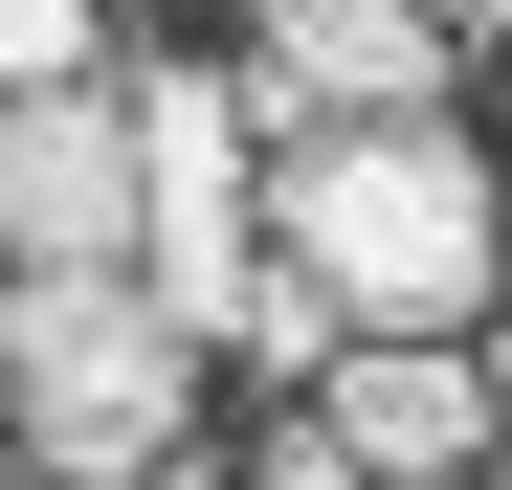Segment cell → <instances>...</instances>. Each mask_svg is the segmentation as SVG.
<instances>
[{
  "mask_svg": "<svg viewBox=\"0 0 512 490\" xmlns=\"http://www.w3.org/2000/svg\"><path fill=\"white\" fill-rule=\"evenodd\" d=\"M23 90H112V0H0V112Z\"/></svg>",
  "mask_w": 512,
  "mask_h": 490,
  "instance_id": "obj_7",
  "label": "cell"
},
{
  "mask_svg": "<svg viewBox=\"0 0 512 490\" xmlns=\"http://www.w3.org/2000/svg\"><path fill=\"white\" fill-rule=\"evenodd\" d=\"M134 245H156L134 90H23V112H0V290H45V268H134Z\"/></svg>",
  "mask_w": 512,
  "mask_h": 490,
  "instance_id": "obj_4",
  "label": "cell"
},
{
  "mask_svg": "<svg viewBox=\"0 0 512 490\" xmlns=\"http://www.w3.org/2000/svg\"><path fill=\"white\" fill-rule=\"evenodd\" d=\"M223 357H268V379H334V312H312V290L268 268V290H245V335H223Z\"/></svg>",
  "mask_w": 512,
  "mask_h": 490,
  "instance_id": "obj_8",
  "label": "cell"
},
{
  "mask_svg": "<svg viewBox=\"0 0 512 490\" xmlns=\"http://www.w3.org/2000/svg\"><path fill=\"white\" fill-rule=\"evenodd\" d=\"M134 90V179H156V312L179 335H245L268 290V134H245V67H112Z\"/></svg>",
  "mask_w": 512,
  "mask_h": 490,
  "instance_id": "obj_3",
  "label": "cell"
},
{
  "mask_svg": "<svg viewBox=\"0 0 512 490\" xmlns=\"http://www.w3.org/2000/svg\"><path fill=\"white\" fill-rule=\"evenodd\" d=\"M268 268L334 312V357H357V335H446V357H468V312H490V268H512V179H490L446 112L290 134V156H268Z\"/></svg>",
  "mask_w": 512,
  "mask_h": 490,
  "instance_id": "obj_1",
  "label": "cell"
},
{
  "mask_svg": "<svg viewBox=\"0 0 512 490\" xmlns=\"http://www.w3.org/2000/svg\"><path fill=\"white\" fill-rule=\"evenodd\" d=\"M0 401H23V357H0Z\"/></svg>",
  "mask_w": 512,
  "mask_h": 490,
  "instance_id": "obj_14",
  "label": "cell"
},
{
  "mask_svg": "<svg viewBox=\"0 0 512 490\" xmlns=\"http://www.w3.org/2000/svg\"><path fill=\"white\" fill-rule=\"evenodd\" d=\"M134 490H201V446H179V468H134Z\"/></svg>",
  "mask_w": 512,
  "mask_h": 490,
  "instance_id": "obj_11",
  "label": "cell"
},
{
  "mask_svg": "<svg viewBox=\"0 0 512 490\" xmlns=\"http://www.w3.org/2000/svg\"><path fill=\"white\" fill-rule=\"evenodd\" d=\"M0 357H23L0 446H23L45 490H134V468H179V424H201V335L156 312V268H45V290H0Z\"/></svg>",
  "mask_w": 512,
  "mask_h": 490,
  "instance_id": "obj_2",
  "label": "cell"
},
{
  "mask_svg": "<svg viewBox=\"0 0 512 490\" xmlns=\"http://www.w3.org/2000/svg\"><path fill=\"white\" fill-rule=\"evenodd\" d=\"M446 23L423 0H245V134H357V112H446Z\"/></svg>",
  "mask_w": 512,
  "mask_h": 490,
  "instance_id": "obj_5",
  "label": "cell"
},
{
  "mask_svg": "<svg viewBox=\"0 0 512 490\" xmlns=\"http://www.w3.org/2000/svg\"><path fill=\"white\" fill-rule=\"evenodd\" d=\"M0 490H45V468H23V446H0Z\"/></svg>",
  "mask_w": 512,
  "mask_h": 490,
  "instance_id": "obj_12",
  "label": "cell"
},
{
  "mask_svg": "<svg viewBox=\"0 0 512 490\" xmlns=\"http://www.w3.org/2000/svg\"><path fill=\"white\" fill-rule=\"evenodd\" d=\"M423 23H446V45H468V23H490V0H423Z\"/></svg>",
  "mask_w": 512,
  "mask_h": 490,
  "instance_id": "obj_10",
  "label": "cell"
},
{
  "mask_svg": "<svg viewBox=\"0 0 512 490\" xmlns=\"http://www.w3.org/2000/svg\"><path fill=\"white\" fill-rule=\"evenodd\" d=\"M312 424L357 446L379 490H468V446H490V357H446V335H357L312 379Z\"/></svg>",
  "mask_w": 512,
  "mask_h": 490,
  "instance_id": "obj_6",
  "label": "cell"
},
{
  "mask_svg": "<svg viewBox=\"0 0 512 490\" xmlns=\"http://www.w3.org/2000/svg\"><path fill=\"white\" fill-rule=\"evenodd\" d=\"M268 490H379V468H357V446H334L312 401H290V446H268Z\"/></svg>",
  "mask_w": 512,
  "mask_h": 490,
  "instance_id": "obj_9",
  "label": "cell"
},
{
  "mask_svg": "<svg viewBox=\"0 0 512 490\" xmlns=\"http://www.w3.org/2000/svg\"><path fill=\"white\" fill-rule=\"evenodd\" d=\"M490 424H512V357H490Z\"/></svg>",
  "mask_w": 512,
  "mask_h": 490,
  "instance_id": "obj_13",
  "label": "cell"
}]
</instances>
